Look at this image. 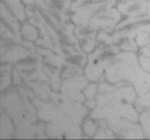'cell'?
I'll return each instance as SVG.
<instances>
[{"label": "cell", "instance_id": "cell-1", "mask_svg": "<svg viewBox=\"0 0 150 140\" xmlns=\"http://www.w3.org/2000/svg\"><path fill=\"white\" fill-rule=\"evenodd\" d=\"M115 30L133 38L138 48H144L150 43V15L123 18Z\"/></svg>", "mask_w": 150, "mask_h": 140}, {"label": "cell", "instance_id": "cell-2", "mask_svg": "<svg viewBox=\"0 0 150 140\" xmlns=\"http://www.w3.org/2000/svg\"><path fill=\"white\" fill-rule=\"evenodd\" d=\"M116 7L123 18L150 15V0H117Z\"/></svg>", "mask_w": 150, "mask_h": 140}, {"label": "cell", "instance_id": "cell-3", "mask_svg": "<svg viewBox=\"0 0 150 140\" xmlns=\"http://www.w3.org/2000/svg\"><path fill=\"white\" fill-rule=\"evenodd\" d=\"M2 3L11 9L19 21L23 22L26 19L25 8L23 7L22 0H2Z\"/></svg>", "mask_w": 150, "mask_h": 140}, {"label": "cell", "instance_id": "cell-4", "mask_svg": "<svg viewBox=\"0 0 150 140\" xmlns=\"http://www.w3.org/2000/svg\"><path fill=\"white\" fill-rule=\"evenodd\" d=\"M39 33L36 25L33 24L32 22H26L21 27V35L23 38L29 41H35L39 38Z\"/></svg>", "mask_w": 150, "mask_h": 140}, {"label": "cell", "instance_id": "cell-5", "mask_svg": "<svg viewBox=\"0 0 150 140\" xmlns=\"http://www.w3.org/2000/svg\"><path fill=\"white\" fill-rule=\"evenodd\" d=\"M140 120L144 136L150 138V107L142 112L140 116Z\"/></svg>", "mask_w": 150, "mask_h": 140}, {"label": "cell", "instance_id": "cell-6", "mask_svg": "<svg viewBox=\"0 0 150 140\" xmlns=\"http://www.w3.org/2000/svg\"><path fill=\"white\" fill-rule=\"evenodd\" d=\"M135 107L140 112H143L150 107V90L144 94L138 96L135 101Z\"/></svg>", "mask_w": 150, "mask_h": 140}, {"label": "cell", "instance_id": "cell-7", "mask_svg": "<svg viewBox=\"0 0 150 140\" xmlns=\"http://www.w3.org/2000/svg\"><path fill=\"white\" fill-rule=\"evenodd\" d=\"M93 118H91V120L88 119L83 124V131L88 136H94L98 131V123H95V121H93Z\"/></svg>", "mask_w": 150, "mask_h": 140}]
</instances>
